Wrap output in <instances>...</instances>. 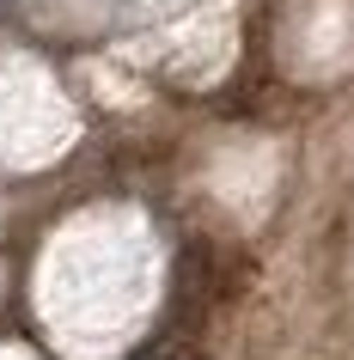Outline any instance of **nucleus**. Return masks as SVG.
I'll list each match as a JSON object with an SVG mask.
<instances>
[]
</instances>
